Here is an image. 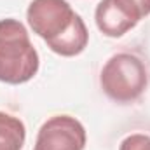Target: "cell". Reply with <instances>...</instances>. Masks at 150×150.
Returning <instances> with one entry per match:
<instances>
[{
    "label": "cell",
    "instance_id": "obj_8",
    "mask_svg": "<svg viewBox=\"0 0 150 150\" xmlns=\"http://www.w3.org/2000/svg\"><path fill=\"white\" fill-rule=\"evenodd\" d=\"M122 5H126L138 19H143L150 14V0H119Z\"/></svg>",
    "mask_w": 150,
    "mask_h": 150
},
{
    "label": "cell",
    "instance_id": "obj_1",
    "mask_svg": "<svg viewBox=\"0 0 150 150\" xmlns=\"http://www.w3.org/2000/svg\"><path fill=\"white\" fill-rule=\"evenodd\" d=\"M38 52L25 25L18 19H0V82L25 84L38 72Z\"/></svg>",
    "mask_w": 150,
    "mask_h": 150
},
{
    "label": "cell",
    "instance_id": "obj_4",
    "mask_svg": "<svg viewBox=\"0 0 150 150\" xmlns=\"http://www.w3.org/2000/svg\"><path fill=\"white\" fill-rule=\"evenodd\" d=\"M86 129L70 115H54L38 129L33 150H84Z\"/></svg>",
    "mask_w": 150,
    "mask_h": 150
},
{
    "label": "cell",
    "instance_id": "obj_5",
    "mask_svg": "<svg viewBox=\"0 0 150 150\" xmlns=\"http://www.w3.org/2000/svg\"><path fill=\"white\" fill-rule=\"evenodd\" d=\"M98 30L107 37H122L129 30H133L140 19L119 0H101L94 12Z\"/></svg>",
    "mask_w": 150,
    "mask_h": 150
},
{
    "label": "cell",
    "instance_id": "obj_7",
    "mask_svg": "<svg viewBox=\"0 0 150 150\" xmlns=\"http://www.w3.org/2000/svg\"><path fill=\"white\" fill-rule=\"evenodd\" d=\"M119 150H150V136L149 134H129L120 142Z\"/></svg>",
    "mask_w": 150,
    "mask_h": 150
},
{
    "label": "cell",
    "instance_id": "obj_2",
    "mask_svg": "<svg viewBox=\"0 0 150 150\" xmlns=\"http://www.w3.org/2000/svg\"><path fill=\"white\" fill-rule=\"evenodd\" d=\"M150 80L145 61L133 52H117L105 63L100 84L103 93L115 103L126 105L136 101Z\"/></svg>",
    "mask_w": 150,
    "mask_h": 150
},
{
    "label": "cell",
    "instance_id": "obj_6",
    "mask_svg": "<svg viewBox=\"0 0 150 150\" xmlns=\"http://www.w3.org/2000/svg\"><path fill=\"white\" fill-rule=\"evenodd\" d=\"M26 140L23 120L11 113L0 112V150H21Z\"/></svg>",
    "mask_w": 150,
    "mask_h": 150
},
{
    "label": "cell",
    "instance_id": "obj_3",
    "mask_svg": "<svg viewBox=\"0 0 150 150\" xmlns=\"http://www.w3.org/2000/svg\"><path fill=\"white\" fill-rule=\"evenodd\" d=\"M77 18L79 14L67 0H33L26 11L30 28L47 44L65 35Z\"/></svg>",
    "mask_w": 150,
    "mask_h": 150
}]
</instances>
